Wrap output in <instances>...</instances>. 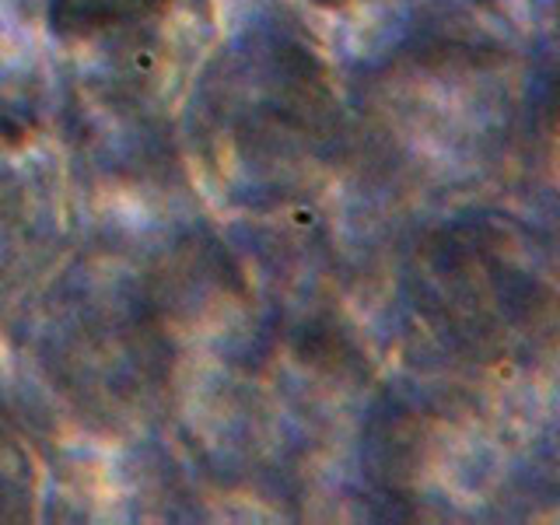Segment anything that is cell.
<instances>
[{"label":"cell","mask_w":560,"mask_h":525,"mask_svg":"<svg viewBox=\"0 0 560 525\" xmlns=\"http://www.w3.org/2000/svg\"><path fill=\"white\" fill-rule=\"evenodd\" d=\"M11 463H14V452H8V438L0 434V483L18 487L22 480H11V477H8V472H11Z\"/></svg>","instance_id":"obj_2"},{"label":"cell","mask_w":560,"mask_h":525,"mask_svg":"<svg viewBox=\"0 0 560 525\" xmlns=\"http://www.w3.org/2000/svg\"><path fill=\"white\" fill-rule=\"evenodd\" d=\"M168 0H49V28L63 39H92L162 14Z\"/></svg>","instance_id":"obj_1"}]
</instances>
